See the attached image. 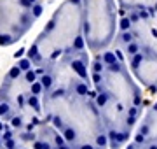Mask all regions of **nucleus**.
Returning a JSON list of instances; mask_svg holds the SVG:
<instances>
[{"label": "nucleus", "instance_id": "1", "mask_svg": "<svg viewBox=\"0 0 157 149\" xmlns=\"http://www.w3.org/2000/svg\"><path fill=\"white\" fill-rule=\"evenodd\" d=\"M133 72L147 88H150L152 91H157V56L143 54V60L138 67L133 69Z\"/></svg>", "mask_w": 157, "mask_h": 149}, {"label": "nucleus", "instance_id": "2", "mask_svg": "<svg viewBox=\"0 0 157 149\" xmlns=\"http://www.w3.org/2000/svg\"><path fill=\"white\" fill-rule=\"evenodd\" d=\"M26 105H30V107L33 109L35 114H39L40 111H42V105H40L39 97H35V95H30V93H28V97H26Z\"/></svg>", "mask_w": 157, "mask_h": 149}, {"label": "nucleus", "instance_id": "3", "mask_svg": "<svg viewBox=\"0 0 157 149\" xmlns=\"http://www.w3.org/2000/svg\"><path fill=\"white\" fill-rule=\"evenodd\" d=\"M124 51H126V54H128L129 58L135 56L136 53H140V44H138L136 40H133V42H129V44L124 46Z\"/></svg>", "mask_w": 157, "mask_h": 149}, {"label": "nucleus", "instance_id": "4", "mask_svg": "<svg viewBox=\"0 0 157 149\" xmlns=\"http://www.w3.org/2000/svg\"><path fill=\"white\" fill-rule=\"evenodd\" d=\"M119 42H122V47L126 46V44H129V42H133L135 40V37H133V34H131V30H126V32H121L117 37Z\"/></svg>", "mask_w": 157, "mask_h": 149}, {"label": "nucleus", "instance_id": "5", "mask_svg": "<svg viewBox=\"0 0 157 149\" xmlns=\"http://www.w3.org/2000/svg\"><path fill=\"white\" fill-rule=\"evenodd\" d=\"M11 126L14 128V130H23L25 128V121H23V116H17L14 114L11 118Z\"/></svg>", "mask_w": 157, "mask_h": 149}, {"label": "nucleus", "instance_id": "6", "mask_svg": "<svg viewBox=\"0 0 157 149\" xmlns=\"http://www.w3.org/2000/svg\"><path fill=\"white\" fill-rule=\"evenodd\" d=\"M40 93H44V90H42V84L39 83V79H37L35 83H32V84H30V95L39 97Z\"/></svg>", "mask_w": 157, "mask_h": 149}, {"label": "nucleus", "instance_id": "7", "mask_svg": "<svg viewBox=\"0 0 157 149\" xmlns=\"http://www.w3.org/2000/svg\"><path fill=\"white\" fill-rule=\"evenodd\" d=\"M17 69L21 70V72H26V70L32 69V62H30L28 58H25V60H21V62L17 63Z\"/></svg>", "mask_w": 157, "mask_h": 149}]
</instances>
